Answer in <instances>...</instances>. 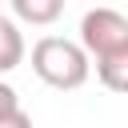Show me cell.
Returning <instances> with one entry per match:
<instances>
[{
    "mask_svg": "<svg viewBox=\"0 0 128 128\" xmlns=\"http://www.w3.org/2000/svg\"><path fill=\"white\" fill-rule=\"evenodd\" d=\"M32 72L56 88V92H76L88 84L92 76V60L80 48V40H64V36H40L32 44Z\"/></svg>",
    "mask_w": 128,
    "mask_h": 128,
    "instance_id": "cell-1",
    "label": "cell"
},
{
    "mask_svg": "<svg viewBox=\"0 0 128 128\" xmlns=\"http://www.w3.org/2000/svg\"><path fill=\"white\" fill-rule=\"evenodd\" d=\"M80 48L88 52V60L128 48V16L116 8H88L80 16Z\"/></svg>",
    "mask_w": 128,
    "mask_h": 128,
    "instance_id": "cell-2",
    "label": "cell"
},
{
    "mask_svg": "<svg viewBox=\"0 0 128 128\" xmlns=\"http://www.w3.org/2000/svg\"><path fill=\"white\" fill-rule=\"evenodd\" d=\"M92 64H96V80H100L108 92L128 96V48H116V52L92 60Z\"/></svg>",
    "mask_w": 128,
    "mask_h": 128,
    "instance_id": "cell-3",
    "label": "cell"
},
{
    "mask_svg": "<svg viewBox=\"0 0 128 128\" xmlns=\"http://www.w3.org/2000/svg\"><path fill=\"white\" fill-rule=\"evenodd\" d=\"M8 4H12L16 20H24L32 28H48L64 16V0H8Z\"/></svg>",
    "mask_w": 128,
    "mask_h": 128,
    "instance_id": "cell-4",
    "label": "cell"
},
{
    "mask_svg": "<svg viewBox=\"0 0 128 128\" xmlns=\"http://www.w3.org/2000/svg\"><path fill=\"white\" fill-rule=\"evenodd\" d=\"M24 52H28V48H24L20 28L0 16V76H8L12 68H20V64H24Z\"/></svg>",
    "mask_w": 128,
    "mask_h": 128,
    "instance_id": "cell-5",
    "label": "cell"
},
{
    "mask_svg": "<svg viewBox=\"0 0 128 128\" xmlns=\"http://www.w3.org/2000/svg\"><path fill=\"white\" fill-rule=\"evenodd\" d=\"M0 128H32V116L24 108H12V112H0Z\"/></svg>",
    "mask_w": 128,
    "mask_h": 128,
    "instance_id": "cell-6",
    "label": "cell"
},
{
    "mask_svg": "<svg viewBox=\"0 0 128 128\" xmlns=\"http://www.w3.org/2000/svg\"><path fill=\"white\" fill-rule=\"evenodd\" d=\"M12 108H20V96H16V88H12V84H4V80H0V112H12Z\"/></svg>",
    "mask_w": 128,
    "mask_h": 128,
    "instance_id": "cell-7",
    "label": "cell"
}]
</instances>
